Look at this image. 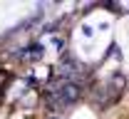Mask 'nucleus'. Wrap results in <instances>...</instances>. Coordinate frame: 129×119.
Segmentation results:
<instances>
[{
  "label": "nucleus",
  "mask_w": 129,
  "mask_h": 119,
  "mask_svg": "<svg viewBox=\"0 0 129 119\" xmlns=\"http://www.w3.org/2000/svg\"><path fill=\"white\" fill-rule=\"evenodd\" d=\"M57 99H60V107H70V104H75L77 99H80L82 89L80 85H72V82H62V85L57 87Z\"/></svg>",
  "instance_id": "nucleus-1"
},
{
  "label": "nucleus",
  "mask_w": 129,
  "mask_h": 119,
  "mask_svg": "<svg viewBox=\"0 0 129 119\" xmlns=\"http://www.w3.org/2000/svg\"><path fill=\"white\" fill-rule=\"evenodd\" d=\"M124 85H127V80L122 77V74H114L112 77V82H109V94H112L114 99L122 94V89H124Z\"/></svg>",
  "instance_id": "nucleus-2"
},
{
  "label": "nucleus",
  "mask_w": 129,
  "mask_h": 119,
  "mask_svg": "<svg viewBox=\"0 0 129 119\" xmlns=\"http://www.w3.org/2000/svg\"><path fill=\"white\" fill-rule=\"evenodd\" d=\"M3 87H8V72H0V92H3Z\"/></svg>",
  "instance_id": "nucleus-3"
},
{
  "label": "nucleus",
  "mask_w": 129,
  "mask_h": 119,
  "mask_svg": "<svg viewBox=\"0 0 129 119\" xmlns=\"http://www.w3.org/2000/svg\"><path fill=\"white\" fill-rule=\"evenodd\" d=\"M50 119H60V117H50Z\"/></svg>",
  "instance_id": "nucleus-4"
}]
</instances>
